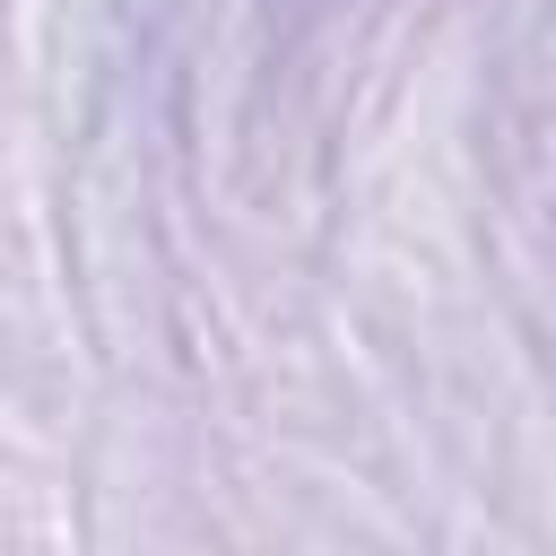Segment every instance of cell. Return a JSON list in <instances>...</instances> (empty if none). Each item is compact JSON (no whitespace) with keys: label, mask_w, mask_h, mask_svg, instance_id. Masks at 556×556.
Wrapping results in <instances>:
<instances>
[]
</instances>
